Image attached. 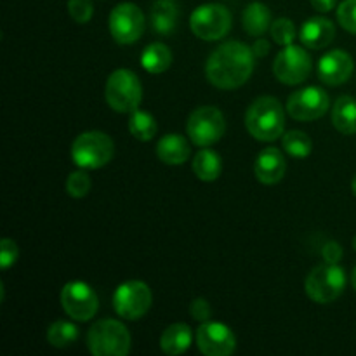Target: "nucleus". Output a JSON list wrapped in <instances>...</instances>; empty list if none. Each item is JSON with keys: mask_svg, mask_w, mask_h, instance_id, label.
Masks as SVG:
<instances>
[{"mask_svg": "<svg viewBox=\"0 0 356 356\" xmlns=\"http://www.w3.org/2000/svg\"><path fill=\"white\" fill-rule=\"evenodd\" d=\"M252 51L254 54H256V58H264V56H268V52H270V42H268L266 38L259 37L254 42Z\"/></svg>", "mask_w": 356, "mask_h": 356, "instance_id": "nucleus-35", "label": "nucleus"}, {"mask_svg": "<svg viewBox=\"0 0 356 356\" xmlns=\"http://www.w3.org/2000/svg\"><path fill=\"white\" fill-rule=\"evenodd\" d=\"M146 19L143 10L132 2H122L115 7L108 17V28L117 44L131 45L145 33Z\"/></svg>", "mask_w": 356, "mask_h": 356, "instance_id": "nucleus-10", "label": "nucleus"}, {"mask_svg": "<svg viewBox=\"0 0 356 356\" xmlns=\"http://www.w3.org/2000/svg\"><path fill=\"white\" fill-rule=\"evenodd\" d=\"M131 343L127 327L113 318L97 320L87 332V348L94 356H127Z\"/></svg>", "mask_w": 356, "mask_h": 356, "instance_id": "nucleus-3", "label": "nucleus"}, {"mask_svg": "<svg viewBox=\"0 0 356 356\" xmlns=\"http://www.w3.org/2000/svg\"><path fill=\"white\" fill-rule=\"evenodd\" d=\"M351 191H353V195L356 197V174H355L353 181H351Z\"/></svg>", "mask_w": 356, "mask_h": 356, "instance_id": "nucleus-38", "label": "nucleus"}, {"mask_svg": "<svg viewBox=\"0 0 356 356\" xmlns=\"http://www.w3.org/2000/svg\"><path fill=\"white\" fill-rule=\"evenodd\" d=\"M245 127L257 141H277L285 131V111L277 97H257L245 113Z\"/></svg>", "mask_w": 356, "mask_h": 356, "instance_id": "nucleus-2", "label": "nucleus"}, {"mask_svg": "<svg viewBox=\"0 0 356 356\" xmlns=\"http://www.w3.org/2000/svg\"><path fill=\"white\" fill-rule=\"evenodd\" d=\"M353 68V58L343 49H334L320 58L318 76L325 86L336 87L350 80Z\"/></svg>", "mask_w": 356, "mask_h": 356, "instance_id": "nucleus-15", "label": "nucleus"}, {"mask_svg": "<svg viewBox=\"0 0 356 356\" xmlns=\"http://www.w3.org/2000/svg\"><path fill=\"white\" fill-rule=\"evenodd\" d=\"M226 120L221 110L216 106H200L191 111L186 124V132L191 143L200 148L216 145L225 136Z\"/></svg>", "mask_w": 356, "mask_h": 356, "instance_id": "nucleus-9", "label": "nucleus"}, {"mask_svg": "<svg viewBox=\"0 0 356 356\" xmlns=\"http://www.w3.org/2000/svg\"><path fill=\"white\" fill-rule=\"evenodd\" d=\"M211 313H212L211 305H209L204 298L193 299V302H191V306H190V315L193 316L197 322H200V323L209 322V318H211Z\"/></svg>", "mask_w": 356, "mask_h": 356, "instance_id": "nucleus-33", "label": "nucleus"}, {"mask_svg": "<svg viewBox=\"0 0 356 356\" xmlns=\"http://www.w3.org/2000/svg\"><path fill=\"white\" fill-rule=\"evenodd\" d=\"M282 146L294 159H306L313 149V141L302 131H291L282 136Z\"/></svg>", "mask_w": 356, "mask_h": 356, "instance_id": "nucleus-27", "label": "nucleus"}, {"mask_svg": "<svg viewBox=\"0 0 356 356\" xmlns=\"http://www.w3.org/2000/svg\"><path fill=\"white\" fill-rule=\"evenodd\" d=\"M153 302L152 289L141 280H129L118 285L113 292V309L120 318H143L149 312Z\"/></svg>", "mask_w": 356, "mask_h": 356, "instance_id": "nucleus-8", "label": "nucleus"}, {"mask_svg": "<svg viewBox=\"0 0 356 356\" xmlns=\"http://www.w3.org/2000/svg\"><path fill=\"white\" fill-rule=\"evenodd\" d=\"M191 167H193V172L198 179L205 181V183H212V181H216L221 176L222 160L214 149L202 148L195 155Z\"/></svg>", "mask_w": 356, "mask_h": 356, "instance_id": "nucleus-24", "label": "nucleus"}, {"mask_svg": "<svg viewBox=\"0 0 356 356\" xmlns=\"http://www.w3.org/2000/svg\"><path fill=\"white\" fill-rule=\"evenodd\" d=\"M351 245H353V249L356 250V235H355V238H353V242H351Z\"/></svg>", "mask_w": 356, "mask_h": 356, "instance_id": "nucleus-39", "label": "nucleus"}, {"mask_svg": "<svg viewBox=\"0 0 356 356\" xmlns=\"http://www.w3.org/2000/svg\"><path fill=\"white\" fill-rule=\"evenodd\" d=\"M115 153L113 139L103 131H87L76 136L72 145V160L79 169L96 170L111 162Z\"/></svg>", "mask_w": 356, "mask_h": 356, "instance_id": "nucleus-4", "label": "nucleus"}, {"mask_svg": "<svg viewBox=\"0 0 356 356\" xmlns=\"http://www.w3.org/2000/svg\"><path fill=\"white\" fill-rule=\"evenodd\" d=\"M254 58V51L243 42H225L209 56L205 63V75L218 89H238L252 75Z\"/></svg>", "mask_w": 356, "mask_h": 356, "instance_id": "nucleus-1", "label": "nucleus"}, {"mask_svg": "<svg viewBox=\"0 0 356 356\" xmlns=\"http://www.w3.org/2000/svg\"><path fill=\"white\" fill-rule=\"evenodd\" d=\"M79 327L66 320H58L47 329V341L54 348H68L79 339Z\"/></svg>", "mask_w": 356, "mask_h": 356, "instance_id": "nucleus-26", "label": "nucleus"}, {"mask_svg": "<svg viewBox=\"0 0 356 356\" xmlns=\"http://www.w3.org/2000/svg\"><path fill=\"white\" fill-rule=\"evenodd\" d=\"M334 37H336V26L332 21L322 16L309 17L299 31L302 45L308 49H325L334 40Z\"/></svg>", "mask_w": 356, "mask_h": 356, "instance_id": "nucleus-17", "label": "nucleus"}, {"mask_svg": "<svg viewBox=\"0 0 356 356\" xmlns=\"http://www.w3.org/2000/svg\"><path fill=\"white\" fill-rule=\"evenodd\" d=\"M332 125L341 134H356V99L351 96L337 97L332 108Z\"/></svg>", "mask_w": 356, "mask_h": 356, "instance_id": "nucleus-22", "label": "nucleus"}, {"mask_svg": "<svg viewBox=\"0 0 356 356\" xmlns=\"http://www.w3.org/2000/svg\"><path fill=\"white\" fill-rule=\"evenodd\" d=\"M156 120L152 113L143 110H136L131 113L129 118V132L132 134V138H136L138 141H152L156 134Z\"/></svg>", "mask_w": 356, "mask_h": 356, "instance_id": "nucleus-25", "label": "nucleus"}, {"mask_svg": "<svg viewBox=\"0 0 356 356\" xmlns=\"http://www.w3.org/2000/svg\"><path fill=\"white\" fill-rule=\"evenodd\" d=\"M337 21L350 33L356 35V0H344L337 7Z\"/></svg>", "mask_w": 356, "mask_h": 356, "instance_id": "nucleus-31", "label": "nucleus"}, {"mask_svg": "<svg viewBox=\"0 0 356 356\" xmlns=\"http://www.w3.org/2000/svg\"><path fill=\"white\" fill-rule=\"evenodd\" d=\"M336 2L337 0H312V6L318 13H330L336 7Z\"/></svg>", "mask_w": 356, "mask_h": 356, "instance_id": "nucleus-36", "label": "nucleus"}, {"mask_svg": "<svg viewBox=\"0 0 356 356\" xmlns=\"http://www.w3.org/2000/svg\"><path fill=\"white\" fill-rule=\"evenodd\" d=\"M329 94L316 86L296 90L287 99V113L298 122L318 120L329 111Z\"/></svg>", "mask_w": 356, "mask_h": 356, "instance_id": "nucleus-13", "label": "nucleus"}, {"mask_svg": "<svg viewBox=\"0 0 356 356\" xmlns=\"http://www.w3.org/2000/svg\"><path fill=\"white\" fill-rule=\"evenodd\" d=\"M270 31L273 40L282 47L291 45L296 38V26L289 17H278L277 21H273Z\"/></svg>", "mask_w": 356, "mask_h": 356, "instance_id": "nucleus-29", "label": "nucleus"}, {"mask_svg": "<svg viewBox=\"0 0 356 356\" xmlns=\"http://www.w3.org/2000/svg\"><path fill=\"white\" fill-rule=\"evenodd\" d=\"M242 24L252 37H261L271 28V10L263 2H250L243 9Z\"/></svg>", "mask_w": 356, "mask_h": 356, "instance_id": "nucleus-21", "label": "nucleus"}, {"mask_svg": "<svg viewBox=\"0 0 356 356\" xmlns=\"http://www.w3.org/2000/svg\"><path fill=\"white\" fill-rule=\"evenodd\" d=\"M313 68L312 56L299 45H285L273 63V73L278 82L285 86H298L309 76Z\"/></svg>", "mask_w": 356, "mask_h": 356, "instance_id": "nucleus-11", "label": "nucleus"}, {"mask_svg": "<svg viewBox=\"0 0 356 356\" xmlns=\"http://www.w3.org/2000/svg\"><path fill=\"white\" fill-rule=\"evenodd\" d=\"M90 186H92V181H90L86 169L75 170V172L70 174L68 179H66V193L73 198L87 197L90 191Z\"/></svg>", "mask_w": 356, "mask_h": 356, "instance_id": "nucleus-28", "label": "nucleus"}, {"mask_svg": "<svg viewBox=\"0 0 356 356\" xmlns=\"http://www.w3.org/2000/svg\"><path fill=\"white\" fill-rule=\"evenodd\" d=\"M322 257L325 263L337 264L341 261V257H343V247L337 242H327L322 247Z\"/></svg>", "mask_w": 356, "mask_h": 356, "instance_id": "nucleus-34", "label": "nucleus"}, {"mask_svg": "<svg viewBox=\"0 0 356 356\" xmlns=\"http://www.w3.org/2000/svg\"><path fill=\"white\" fill-rule=\"evenodd\" d=\"M232 13L221 3H204L190 16V28L200 40L216 42L232 30Z\"/></svg>", "mask_w": 356, "mask_h": 356, "instance_id": "nucleus-7", "label": "nucleus"}, {"mask_svg": "<svg viewBox=\"0 0 356 356\" xmlns=\"http://www.w3.org/2000/svg\"><path fill=\"white\" fill-rule=\"evenodd\" d=\"M351 285H353V289L356 291V266H355L353 273H351Z\"/></svg>", "mask_w": 356, "mask_h": 356, "instance_id": "nucleus-37", "label": "nucleus"}, {"mask_svg": "<svg viewBox=\"0 0 356 356\" xmlns=\"http://www.w3.org/2000/svg\"><path fill=\"white\" fill-rule=\"evenodd\" d=\"M61 306L70 318L76 322H89L96 316L99 301L89 284L80 280L68 282L61 291Z\"/></svg>", "mask_w": 356, "mask_h": 356, "instance_id": "nucleus-12", "label": "nucleus"}, {"mask_svg": "<svg viewBox=\"0 0 356 356\" xmlns=\"http://www.w3.org/2000/svg\"><path fill=\"white\" fill-rule=\"evenodd\" d=\"M193 343V330L186 323H172L163 330L160 337V350L169 356L183 355Z\"/></svg>", "mask_w": 356, "mask_h": 356, "instance_id": "nucleus-19", "label": "nucleus"}, {"mask_svg": "<svg viewBox=\"0 0 356 356\" xmlns=\"http://www.w3.org/2000/svg\"><path fill=\"white\" fill-rule=\"evenodd\" d=\"M156 155L167 165H183L191 155L190 143L179 134H167L156 143Z\"/></svg>", "mask_w": 356, "mask_h": 356, "instance_id": "nucleus-20", "label": "nucleus"}, {"mask_svg": "<svg viewBox=\"0 0 356 356\" xmlns=\"http://www.w3.org/2000/svg\"><path fill=\"white\" fill-rule=\"evenodd\" d=\"M179 6L176 0H155L149 10V23L155 33L170 35L177 26Z\"/></svg>", "mask_w": 356, "mask_h": 356, "instance_id": "nucleus-18", "label": "nucleus"}, {"mask_svg": "<svg viewBox=\"0 0 356 356\" xmlns=\"http://www.w3.org/2000/svg\"><path fill=\"white\" fill-rule=\"evenodd\" d=\"M285 170H287V162H285L284 153L273 146L264 148L254 162V174L257 181L266 186L280 183L285 176Z\"/></svg>", "mask_w": 356, "mask_h": 356, "instance_id": "nucleus-16", "label": "nucleus"}, {"mask_svg": "<svg viewBox=\"0 0 356 356\" xmlns=\"http://www.w3.org/2000/svg\"><path fill=\"white\" fill-rule=\"evenodd\" d=\"M170 65H172V52L162 42H153L141 52V66L152 75L167 72Z\"/></svg>", "mask_w": 356, "mask_h": 356, "instance_id": "nucleus-23", "label": "nucleus"}, {"mask_svg": "<svg viewBox=\"0 0 356 356\" xmlns=\"http://www.w3.org/2000/svg\"><path fill=\"white\" fill-rule=\"evenodd\" d=\"M68 14L75 23H89L94 14L92 0H68Z\"/></svg>", "mask_w": 356, "mask_h": 356, "instance_id": "nucleus-30", "label": "nucleus"}, {"mask_svg": "<svg viewBox=\"0 0 356 356\" xmlns=\"http://www.w3.org/2000/svg\"><path fill=\"white\" fill-rule=\"evenodd\" d=\"M17 257H19V250L14 240L10 238H2L0 242V268L3 271L9 270L13 264H16Z\"/></svg>", "mask_w": 356, "mask_h": 356, "instance_id": "nucleus-32", "label": "nucleus"}, {"mask_svg": "<svg viewBox=\"0 0 356 356\" xmlns=\"http://www.w3.org/2000/svg\"><path fill=\"white\" fill-rule=\"evenodd\" d=\"M198 350L205 356H229L236 350V337L226 323L204 322L195 334Z\"/></svg>", "mask_w": 356, "mask_h": 356, "instance_id": "nucleus-14", "label": "nucleus"}, {"mask_svg": "<svg viewBox=\"0 0 356 356\" xmlns=\"http://www.w3.org/2000/svg\"><path fill=\"white\" fill-rule=\"evenodd\" d=\"M104 97L111 110L117 113H132L143 99V86L132 70H115L106 80Z\"/></svg>", "mask_w": 356, "mask_h": 356, "instance_id": "nucleus-5", "label": "nucleus"}, {"mask_svg": "<svg viewBox=\"0 0 356 356\" xmlns=\"http://www.w3.org/2000/svg\"><path fill=\"white\" fill-rule=\"evenodd\" d=\"M346 287V273L339 264H322L309 271L305 280V291L316 305L334 302Z\"/></svg>", "mask_w": 356, "mask_h": 356, "instance_id": "nucleus-6", "label": "nucleus"}]
</instances>
